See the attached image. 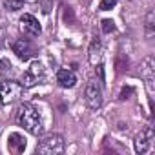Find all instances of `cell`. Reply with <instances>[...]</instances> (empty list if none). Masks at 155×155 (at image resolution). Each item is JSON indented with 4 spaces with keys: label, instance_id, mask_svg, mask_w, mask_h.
Returning <instances> with one entry per match:
<instances>
[{
    "label": "cell",
    "instance_id": "2",
    "mask_svg": "<svg viewBox=\"0 0 155 155\" xmlns=\"http://www.w3.org/2000/svg\"><path fill=\"white\" fill-rule=\"evenodd\" d=\"M64 137L58 135V133H49L46 135L38 144H37V151L42 153V155H57V153H62L64 151Z\"/></svg>",
    "mask_w": 155,
    "mask_h": 155
},
{
    "label": "cell",
    "instance_id": "7",
    "mask_svg": "<svg viewBox=\"0 0 155 155\" xmlns=\"http://www.w3.org/2000/svg\"><path fill=\"white\" fill-rule=\"evenodd\" d=\"M20 31L26 35V37H38L42 33V28L38 24V20L29 15V13H24L20 17Z\"/></svg>",
    "mask_w": 155,
    "mask_h": 155
},
{
    "label": "cell",
    "instance_id": "13",
    "mask_svg": "<svg viewBox=\"0 0 155 155\" xmlns=\"http://www.w3.org/2000/svg\"><path fill=\"white\" fill-rule=\"evenodd\" d=\"M24 6V0H4V8L8 11H18Z\"/></svg>",
    "mask_w": 155,
    "mask_h": 155
},
{
    "label": "cell",
    "instance_id": "6",
    "mask_svg": "<svg viewBox=\"0 0 155 155\" xmlns=\"http://www.w3.org/2000/svg\"><path fill=\"white\" fill-rule=\"evenodd\" d=\"M151 144H153V130H151V126H146V128L135 137L133 148H135V151H137L139 155H144V153L151 148Z\"/></svg>",
    "mask_w": 155,
    "mask_h": 155
},
{
    "label": "cell",
    "instance_id": "11",
    "mask_svg": "<svg viewBox=\"0 0 155 155\" xmlns=\"http://www.w3.org/2000/svg\"><path fill=\"white\" fill-rule=\"evenodd\" d=\"M26 137L24 135H20V133H9V137H8V148H9V151H13V153H20V151H24L26 150Z\"/></svg>",
    "mask_w": 155,
    "mask_h": 155
},
{
    "label": "cell",
    "instance_id": "5",
    "mask_svg": "<svg viewBox=\"0 0 155 155\" xmlns=\"http://www.w3.org/2000/svg\"><path fill=\"white\" fill-rule=\"evenodd\" d=\"M42 79H44V66H42L40 60H33L29 64V68L22 75V86L24 88H31V86L38 84Z\"/></svg>",
    "mask_w": 155,
    "mask_h": 155
},
{
    "label": "cell",
    "instance_id": "16",
    "mask_svg": "<svg viewBox=\"0 0 155 155\" xmlns=\"http://www.w3.org/2000/svg\"><path fill=\"white\" fill-rule=\"evenodd\" d=\"M146 29H148V37H151L153 35V11H150L146 17Z\"/></svg>",
    "mask_w": 155,
    "mask_h": 155
},
{
    "label": "cell",
    "instance_id": "9",
    "mask_svg": "<svg viewBox=\"0 0 155 155\" xmlns=\"http://www.w3.org/2000/svg\"><path fill=\"white\" fill-rule=\"evenodd\" d=\"M88 60L91 66H99L101 60H102V44H101V38H93L90 48H88Z\"/></svg>",
    "mask_w": 155,
    "mask_h": 155
},
{
    "label": "cell",
    "instance_id": "12",
    "mask_svg": "<svg viewBox=\"0 0 155 155\" xmlns=\"http://www.w3.org/2000/svg\"><path fill=\"white\" fill-rule=\"evenodd\" d=\"M140 75H142V79L146 81L150 91H151V82H153V58L148 57L142 64H140Z\"/></svg>",
    "mask_w": 155,
    "mask_h": 155
},
{
    "label": "cell",
    "instance_id": "15",
    "mask_svg": "<svg viewBox=\"0 0 155 155\" xmlns=\"http://www.w3.org/2000/svg\"><path fill=\"white\" fill-rule=\"evenodd\" d=\"M8 71L11 73V71H13V66H11V62H9V60L2 58V60H0V73L4 75V73H8Z\"/></svg>",
    "mask_w": 155,
    "mask_h": 155
},
{
    "label": "cell",
    "instance_id": "4",
    "mask_svg": "<svg viewBox=\"0 0 155 155\" xmlns=\"http://www.w3.org/2000/svg\"><path fill=\"white\" fill-rule=\"evenodd\" d=\"M84 99L91 110H99L102 106V88H101L99 81H95V79L88 81L86 90H84Z\"/></svg>",
    "mask_w": 155,
    "mask_h": 155
},
{
    "label": "cell",
    "instance_id": "3",
    "mask_svg": "<svg viewBox=\"0 0 155 155\" xmlns=\"http://www.w3.org/2000/svg\"><path fill=\"white\" fill-rule=\"evenodd\" d=\"M24 86L17 81H4L0 84V104H13L15 101H18L22 97Z\"/></svg>",
    "mask_w": 155,
    "mask_h": 155
},
{
    "label": "cell",
    "instance_id": "17",
    "mask_svg": "<svg viewBox=\"0 0 155 155\" xmlns=\"http://www.w3.org/2000/svg\"><path fill=\"white\" fill-rule=\"evenodd\" d=\"M113 29H115V22H113V20H110V18L102 20V31H104V33H111Z\"/></svg>",
    "mask_w": 155,
    "mask_h": 155
},
{
    "label": "cell",
    "instance_id": "1",
    "mask_svg": "<svg viewBox=\"0 0 155 155\" xmlns=\"http://www.w3.org/2000/svg\"><path fill=\"white\" fill-rule=\"evenodd\" d=\"M17 122L20 128H24L31 135H40L42 133V119L38 110L31 102H22L17 110Z\"/></svg>",
    "mask_w": 155,
    "mask_h": 155
},
{
    "label": "cell",
    "instance_id": "10",
    "mask_svg": "<svg viewBox=\"0 0 155 155\" xmlns=\"http://www.w3.org/2000/svg\"><path fill=\"white\" fill-rule=\"evenodd\" d=\"M57 82L60 88H73L77 84V75L71 71V69H58L57 73Z\"/></svg>",
    "mask_w": 155,
    "mask_h": 155
},
{
    "label": "cell",
    "instance_id": "18",
    "mask_svg": "<svg viewBox=\"0 0 155 155\" xmlns=\"http://www.w3.org/2000/svg\"><path fill=\"white\" fill-rule=\"evenodd\" d=\"M24 2H31V4H35V2H38V0H24Z\"/></svg>",
    "mask_w": 155,
    "mask_h": 155
},
{
    "label": "cell",
    "instance_id": "8",
    "mask_svg": "<svg viewBox=\"0 0 155 155\" xmlns=\"http://www.w3.org/2000/svg\"><path fill=\"white\" fill-rule=\"evenodd\" d=\"M13 53L20 60H29L31 57H35V46L28 38H18L13 42Z\"/></svg>",
    "mask_w": 155,
    "mask_h": 155
},
{
    "label": "cell",
    "instance_id": "14",
    "mask_svg": "<svg viewBox=\"0 0 155 155\" xmlns=\"http://www.w3.org/2000/svg\"><path fill=\"white\" fill-rule=\"evenodd\" d=\"M117 4H119V0H101L99 9H101V11H110V9H113Z\"/></svg>",
    "mask_w": 155,
    "mask_h": 155
}]
</instances>
